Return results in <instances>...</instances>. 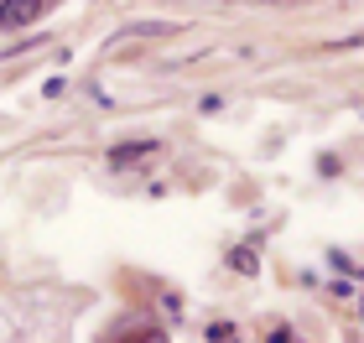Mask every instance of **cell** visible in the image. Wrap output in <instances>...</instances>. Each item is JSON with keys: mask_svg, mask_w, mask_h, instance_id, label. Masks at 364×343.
<instances>
[{"mask_svg": "<svg viewBox=\"0 0 364 343\" xmlns=\"http://www.w3.org/2000/svg\"><path fill=\"white\" fill-rule=\"evenodd\" d=\"M42 16V0H0V31H21Z\"/></svg>", "mask_w": 364, "mask_h": 343, "instance_id": "1", "label": "cell"}, {"mask_svg": "<svg viewBox=\"0 0 364 343\" xmlns=\"http://www.w3.org/2000/svg\"><path fill=\"white\" fill-rule=\"evenodd\" d=\"M156 146L151 141H130V146H109V167H130V161H141V156H151Z\"/></svg>", "mask_w": 364, "mask_h": 343, "instance_id": "2", "label": "cell"}, {"mask_svg": "<svg viewBox=\"0 0 364 343\" xmlns=\"http://www.w3.org/2000/svg\"><path fill=\"white\" fill-rule=\"evenodd\" d=\"M229 266L245 271V276H255V255H250V250H229Z\"/></svg>", "mask_w": 364, "mask_h": 343, "instance_id": "3", "label": "cell"}, {"mask_svg": "<svg viewBox=\"0 0 364 343\" xmlns=\"http://www.w3.org/2000/svg\"><path fill=\"white\" fill-rule=\"evenodd\" d=\"M208 338H213V343H229V338H235V328H229V322H213Z\"/></svg>", "mask_w": 364, "mask_h": 343, "instance_id": "4", "label": "cell"}]
</instances>
